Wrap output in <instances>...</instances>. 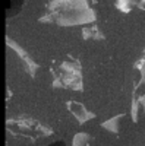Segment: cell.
Returning <instances> with one entry per match:
<instances>
[{"label": "cell", "instance_id": "cell-1", "mask_svg": "<svg viewBox=\"0 0 145 146\" xmlns=\"http://www.w3.org/2000/svg\"><path fill=\"white\" fill-rule=\"evenodd\" d=\"M48 146H66V145H65V142H54V143L48 145Z\"/></svg>", "mask_w": 145, "mask_h": 146}]
</instances>
